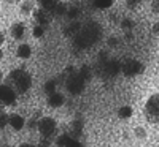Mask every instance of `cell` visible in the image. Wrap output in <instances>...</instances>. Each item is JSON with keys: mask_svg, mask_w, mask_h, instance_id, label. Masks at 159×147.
<instances>
[{"mask_svg": "<svg viewBox=\"0 0 159 147\" xmlns=\"http://www.w3.org/2000/svg\"><path fill=\"white\" fill-rule=\"evenodd\" d=\"M10 87L15 89V92L18 93V95H22V93H25L30 86H32V76L24 71V70H13L8 76H7V82Z\"/></svg>", "mask_w": 159, "mask_h": 147, "instance_id": "1", "label": "cell"}, {"mask_svg": "<svg viewBox=\"0 0 159 147\" xmlns=\"http://www.w3.org/2000/svg\"><path fill=\"white\" fill-rule=\"evenodd\" d=\"M100 36V27L97 24H89L88 27L81 29L78 33H76V40H75V43L76 46L80 48H89L92 46Z\"/></svg>", "mask_w": 159, "mask_h": 147, "instance_id": "2", "label": "cell"}, {"mask_svg": "<svg viewBox=\"0 0 159 147\" xmlns=\"http://www.w3.org/2000/svg\"><path fill=\"white\" fill-rule=\"evenodd\" d=\"M143 114L150 124H159V93H153L147 100Z\"/></svg>", "mask_w": 159, "mask_h": 147, "instance_id": "3", "label": "cell"}, {"mask_svg": "<svg viewBox=\"0 0 159 147\" xmlns=\"http://www.w3.org/2000/svg\"><path fill=\"white\" fill-rule=\"evenodd\" d=\"M38 133L46 139H51L57 135V124L54 119L51 117H42L38 120V127H37Z\"/></svg>", "mask_w": 159, "mask_h": 147, "instance_id": "4", "label": "cell"}, {"mask_svg": "<svg viewBox=\"0 0 159 147\" xmlns=\"http://www.w3.org/2000/svg\"><path fill=\"white\" fill-rule=\"evenodd\" d=\"M84 84H86V81L83 79L81 74L72 73L67 79V90H69V93H72V95H80L84 89Z\"/></svg>", "mask_w": 159, "mask_h": 147, "instance_id": "5", "label": "cell"}, {"mask_svg": "<svg viewBox=\"0 0 159 147\" xmlns=\"http://www.w3.org/2000/svg\"><path fill=\"white\" fill-rule=\"evenodd\" d=\"M143 63H140L139 60L135 59H130V60H126L124 65H123V73L127 76V78H134L140 73H143Z\"/></svg>", "mask_w": 159, "mask_h": 147, "instance_id": "6", "label": "cell"}, {"mask_svg": "<svg viewBox=\"0 0 159 147\" xmlns=\"http://www.w3.org/2000/svg\"><path fill=\"white\" fill-rule=\"evenodd\" d=\"M16 95L15 89L10 87L8 84H0V101L3 103V106H11L16 101Z\"/></svg>", "mask_w": 159, "mask_h": 147, "instance_id": "7", "label": "cell"}, {"mask_svg": "<svg viewBox=\"0 0 159 147\" xmlns=\"http://www.w3.org/2000/svg\"><path fill=\"white\" fill-rule=\"evenodd\" d=\"M34 19L38 25L46 27V25H49L51 21H52V13L49 10H45V8H38V10L34 11Z\"/></svg>", "mask_w": 159, "mask_h": 147, "instance_id": "8", "label": "cell"}, {"mask_svg": "<svg viewBox=\"0 0 159 147\" xmlns=\"http://www.w3.org/2000/svg\"><path fill=\"white\" fill-rule=\"evenodd\" d=\"M56 144L61 145V147H81L83 145L78 138H75L72 135H61L56 139Z\"/></svg>", "mask_w": 159, "mask_h": 147, "instance_id": "9", "label": "cell"}, {"mask_svg": "<svg viewBox=\"0 0 159 147\" xmlns=\"http://www.w3.org/2000/svg\"><path fill=\"white\" fill-rule=\"evenodd\" d=\"M64 101H65V98L59 92H54V93H51V95H48V106L49 108H61L64 104Z\"/></svg>", "mask_w": 159, "mask_h": 147, "instance_id": "10", "label": "cell"}, {"mask_svg": "<svg viewBox=\"0 0 159 147\" xmlns=\"http://www.w3.org/2000/svg\"><path fill=\"white\" fill-rule=\"evenodd\" d=\"M8 125H10L13 130L19 131V130H22V128H24L25 120H24V117H22V116H19V114H11V116H10V122H8Z\"/></svg>", "mask_w": 159, "mask_h": 147, "instance_id": "11", "label": "cell"}, {"mask_svg": "<svg viewBox=\"0 0 159 147\" xmlns=\"http://www.w3.org/2000/svg\"><path fill=\"white\" fill-rule=\"evenodd\" d=\"M10 33H11L13 38H16V40L24 38V33H25L24 24H22V22H15V24L11 25V29H10Z\"/></svg>", "mask_w": 159, "mask_h": 147, "instance_id": "12", "label": "cell"}, {"mask_svg": "<svg viewBox=\"0 0 159 147\" xmlns=\"http://www.w3.org/2000/svg\"><path fill=\"white\" fill-rule=\"evenodd\" d=\"M16 56L19 57V59H29L30 56H32V48L29 46V44H19L18 46V49H16Z\"/></svg>", "mask_w": 159, "mask_h": 147, "instance_id": "13", "label": "cell"}, {"mask_svg": "<svg viewBox=\"0 0 159 147\" xmlns=\"http://www.w3.org/2000/svg\"><path fill=\"white\" fill-rule=\"evenodd\" d=\"M67 11H69L67 5H65V3H62V2H57V3L54 5V8L51 10L52 16H56V18H62V16H67Z\"/></svg>", "mask_w": 159, "mask_h": 147, "instance_id": "14", "label": "cell"}, {"mask_svg": "<svg viewBox=\"0 0 159 147\" xmlns=\"http://www.w3.org/2000/svg\"><path fill=\"white\" fill-rule=\"evenodd\" d=\"M132 114H134V111H132L130 106H121L118 109V117H121V119H130Z\"/></svg>", "mask_w": 159, "mask_h": 147, "instance_id": "15", "label": "cell"}, {"mask_svg": "<svg viewBox=\"0 0 159 147\" xmlns=\"http://www.w3.org/2000/svg\"><path fill=\"white\" fill-rule=\"evenodd\" d=\"M119 25H121V29H123L124 32H130L132 29L135 27V21H132L130 18H124Z\"/></svg>", "mask_w": 159, "mask_h": 147, "instance_id": "16", "label": "cell"}, {"mask_svg": "<svg viewBox=\"0 0 159 147\" xmlns=\"http://www.w3.org/2000/svg\"><path fill=\"white\" fill-rule=\"evenodd\" d=\"M80 30H81V24L73 22L69 29H65V30H64V33H65V35H69V36H76V33H78Z\"/></svg>", "mask_w": 159, "mask_h": 147, "instance_id": "17", "label": "cell"}, {"mask_svg": "<svg viewBox=\"0 0 159 147\" xmlns=\"http://www.w3.org/2000/svg\"><path fill=\"white\" fill-rule=\"evenodd\" d=\"M34 11V0H24L21 5V13L22 15H29Z\"/></svg>", "mask_w": 159, "mask_h": 147, "instance_id": "18", "label": "cell"}, {"mask_svg": "<svg viewBox=\"0 0 159 147\" xmlns=\"http://www.w3.org/2000/svg\"><path fill=\"white\" fill-rule=\"evenodd\" d=\"M56 81L54 79H49V81H46L45 82V87H43V90H45V93L46 95H51V93H54L56 92Z\"/></svg>", "mask_w": 159, "mask_h": 147, "instance_id": "19", "label": "cell"}, {"mask_svg": "<svg viewBox=\"0 0 159 147\" xmlns=\"http://www.w3.org/2000/svg\"><path fill=\"white\" fill-rule=\"evenodd\" d=\"M59 2V0H38V3H40V8H45V10H52L54 8V5Z\"/></svg>", "mask_w": 159, "mask_h": 147, "instance_id": "20", "label": "cell"}, {"mask_svg": "<svg viewBox=\"0 0 159 147\" xmlns=\"http://www.w3.org/2000/svg\"><path fill=\"white\" fill-rule=\"evenodd\" d=\"M113 5V0H94V6L100 10H107Z\"/></svg>", "mask_w": 159, "mask_h": 147, "instance_id": "21", "label": "cell"}, {"mask_svg": "<svg viewBox=\"0 0 159 147\" xmlns=\"http://www.w3.org/2000/svg\"><path fill=\"white\" fill-rule=\"evenodd\" d=\"M45 30H46V27H43V25H35V27L32 29V35L35 36V38H42L43 35H45Z\"/></svg>", "mask_w": 159, "mask_h": 147, "instance_id": "22", "label": "cell"}, {"mask_svg": "<svg viewBox=\"0 0 159 147\" xmlns=\"http://www.w3.org/2000/svg\"><path fill=\"white\" fill-rule=\"evenodd\" d=\"M134 133H135V138L137 139H147V130H145L143 127H137L134 130Z\"/></svg>", "mask_w": 159, "mask_h": 147, "instance_id": "23", "label": "cell"}, {"mask_svg": "<svg viewBox=\"0 0 159 147\" xmlns=\"http://www.w3.org/2000/svg\"><path fill=\"white\" fill-rule=\"evenodd\" d=\"M10 122V116L5 114V112H0V130H3Z\"/></svg>", "mask_w": 159, "mask_h": 147, "instance_id": "24", "label": "cell"}, {"mask_svg": "<svg viewBox=\"0 0 159 147\" xmlns=\"http://www.w3.org/2000/svg\"><path fill=\"white\" fill-rule=\"evenodd\" d=\"M143 2H145V0H126V5H127V8L134 10V8L140 6V5H142Z\"/></svg>", "mask_w": 159, "mask_h": 147, "instance_id": "25", "label": "cell"}, {"mask_svg": "<svg viewBox=\"0 0 159 147\" xmlns=\"http://www.w3.org/2000/svg\"><path fill=\"white\" fill-rule=\"evenodd\" d=\"M80 74L83 76L84 81H88V79L91 78V73H89V66H81V70H80Z\"/></svg>", "mask_w": 159, "mask_h": 147, "instance_id": "26", "label": "cell"}, {"mask_svg": "<svg viewBox=\"0 0 159 147\" xmlns=\"http://www.w3.org/2000/svg\"><path fill=\"white\" fill-rule=\"evenodd\" d=\"M107 43H108V46H110V48H115V46H118L119 40H118V36H110V38L107 40Z\"/></svg>", "mask_w": 159, "mask_h": 147, "instance_id": "27", "label": "cell"}, {"mask_svg": "<svg viewBox=\"0 0 159 147\" xmlns=\"http://www.w3.org/2000/svg\"><path fill=\"white\" fill-rule=\"evenodd\" d=\"M38 120H40V119H37V117H32V119L29 120V128H30V130H35V128L38 127Z\"/></svg>", "mask_w": 159, "mask_h": 147, "instance_id": "28", "label": "cell"}, {"mask_svg": "<svg viewBox=\"0 0 159 147\" xmlns=\"http://www.w3.org/2000/svg\"><path fill=\"white\" fill-rule=\"evenodd\" d=\"M67 16H69V18H72V19H73V18H76V16H78V8H70V10L67 11Z\"/></svg>", "mask_w": 159, "mask_h": 147, "instance_id": "29", "label": "cell"}, {"mask_svg": "<svg viewBox=\"0 0 159 147\" xmlns=\"http://www.w3.org/2000/svg\"><path fill=\"white\" fill-rule=\"evenodd\" d=\"M151 10L154 13H159V0H153V5H151Z\"/></svg>", "mask_w": 159, "mask_h": 147, "instance_id": "30", "label": "cell"}, {"mask_svg": "<svg viewBox=\"0 0 159 147\" xmlns=\"http://www.w3.org/2000/svg\"><path fill=\"white\" fill-rule=\"evenodd\" d=\"M151 32H153L154 35H157V36H159V22H154V24H153Z\"/></svg>", "mask_w": 159, "mask_h": 147, "instance_id": "31", "label": "cell"}, {"mask_svg": "<svg viewBox=\"0 0 159 147\" xmlns=\"http://www.w3.org/2000/svg\"><path fill=\"white\" fill-rule=\"evenodd\" d=\"M126 40H127V41H132V40H134V35H132V32H126Z\"/></svg>", "mask_w": 159, "mask_h": 147, "instance_id": "32", "label": "cell"}, {"mask_svg": "<svg viewBox=\"0 0 159 147\" xmlns=\"http://www.w3.org/2000/svg\"><path fill=\"white\" fill-rule=\"evenodd\" d=\"M40 145H51V142H49V141H46V138H43L42 141H40Z\"/></svg>", "mask_w": 159, "mask_h": 147, "instance_id": "33", "label": "cell"}, {"mask_svg": "<svg viewBox=\"0 0 159 147\" xmlns=\"http://www.w3.org/2000/svg\"><path fill=\"white\" fill-rule=\"evenodd\" d=\"M3 41H5V33H3L2 30H0V44H2Z\"/></svg>", "mask_w": 159, "mask_h": 147, "instance_id": "34", "label": "cell"}, {"mask_svg": "<svg viewBox=\"0 0 159 147\" xmlns=\"http://www.w3.org/2000/svg\"><path fill=\"white\" fill-rule=\"evenodd\" d=\"M3 82V73H2V70H0V84Z\"/></svg>", "mask_w": 159, "mask_h": 147, "instance_id": "35", "label": "cell"}, {"mask_svg": "<svg viewBox=\"0 0 159 147\" xmlns=\"http://www.w3.org/2000/svg\"><path fill=\"white\" fill-rule=\"evenodd\" d=\"M10 3H18V2H21V0H8Z\"/></svg>", "mask_w": 159, "mask_h": 147, "instance_id": "36", "label": "cell"}, {"mask_svg": "<svg viewBox=\"0 0 159 147\" xmlns=\"http://www.w3.org/2000/svg\"><path fill=\"white\" fill-rule=\"evenodd\" d=\"M2 59H3V51L0 49V60H2Z\"/></svg>", "mask_w": 159, "mask_h": 147, "instance_id": "37", "label": "cell"}, {"mask_svg": "<svg viewBox=\"0 0 159 147\" xmlns=\"http://www.w3.org/2000/svg\"><path fill=\"white\" fill-rule=\"evenodd\" d=\"M2 109H3V103L0 101V112H2Z\"/></svg>", "mask_w": 159, "mask_h": 147, "instance_id": "38", "label": "cell"}]
</instances>
